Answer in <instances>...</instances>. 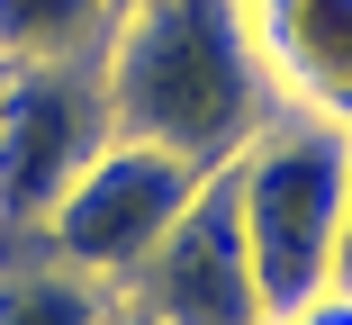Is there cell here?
Here are the masks:
<instances>
[{"instance_id": "8", "label": "cell", "mask_w": 352, "mask_h": 325, "mask_svg": "<svg viewBox=\"0 0 352 325\" xmlns=\"http://www.w3.org/2000/svg\"><path fill=\"white\" fill-rule=\"evenodd\" d=\"M109 0H0V63H63L109 45Z\"/></svg>"}, {"instance_id": "3", "label": "cell", "mask_w": 352, "mask_h": 325, "mask_svg": "<svg viewBox=\"0 0 352 325\" xmlns=\"http://www.w3.org/2000/svg\"><path fill=\"white\" fill-rule=\"evenodd\" d=\"M118 136L100 54L63 63H0V244H28L54 199L73 190Z\"/></svg>"}, {"instance_id": "11", "label": "cell", "mask_w": 352, "mask_h": 325, "mask_svg": "<svg viewBox=\"0 0 352 325\" xmlns=\"http://www.w3.org/2000/svg\"><path fill=\"white\" fill-rule=\"evenodd\" d=\"M109 10H126V0H109Z\"/></svg>"}, {"instance_id": "9", "label": "cell", "mask_w": 352, "mask_h": 325, "mask_svg": "<svg viewBox=\"0 0 352 325\" xmlns=\"http://www.w3.org/2000/svg\"><path fill=\"white\" fill-rule=\"evenodd\" d=\"M271 325H352V289H316L307 307H289V316H271Z\"/></svg>"}, {"instance_id": "7", "label": "cell", "mask_w": 352, "mask_h": 325, "mask_svg": "<svg viewBox=\"0 0 352 325\" xmlns=\"http://www.w3.org/2000/svg\"><path fill=\"white\" fill-rule=\"evenodd\" d=\"M0 325H126V298L45 244H0Z\"/></svg>"}, {"instance_id": "5", "label": "cell", "mask_w": 352, "mask_h": 325, "mask_svg": "<svg viewBox=\"0 0 352 325\" xmlns=\"http://www.w3.org/2000/svg\"><path fill=\"white\" fill-rule=\"evenodd\" d=\"M118 298L145 325H271L253 253H244V208H235V172L226 163L199 181V199L172 217V235L118 280Z\"/></svg>"}, {"instance_id": "2", "label": "cell", "mask_w": 352, "mask_h": 325, "mask_svg": "<svg viewBox=\"0 0 352 325\" xmlns=\"http://www.w3.org/2000/svg\"><path fill=\"white\" fill-rule=\"evenodd\" d=\"M226 172H235V208H244V253H253L262 307L289 316V307H307L316 289H334L352 126H343V117H316V109H280Z\"/></svg>"}, {"instance_id": "6", "label": "cell", "mask_w": 352, "mask_h": 325, "mask_svg": "<svg viewBox=\"0 0 352 325\" xmlns=\"http://www.w3.org/2000/svg\"><path fill=\"white\" fill-rule=\"evenodd\" d=\"M244 27L289 109L352 126V0H244Z\"/></svg>"}, {"instance_id": "10", "label": "cell", "mask_w": 352, "mask_h": 325, "mask_svg": "<svg viewBox=\"0 0 352 325\" xmlns=\"http://www.w3.org/2000/svg\"><path fill=\"white\" fill-rule=\"evenodd\" d=\"M334 289H352V181H343V235H334Z\"/></svg>"}, {"instance_id": "4", "label": "cell", "mask_w": 352, "mask_h": 325, "mask_svg": "<svg viewBox=\"0 0 352 325\" xmlns=\"http://www.w3.org/2000/svg\"><path fill=\"white\" fill-rule=\"evenodd\" d=\"M199 163H181V154H163V145H135V136H109L100 145V163L54 199V217L28 235V244H45L54 262H73V271H91V280H126L145 253L172 235V217L199 199Z\"/></svg>"}, {"instance_id": "1", "label": "cell", "mask_w": 352, "mask_h": 325, "mask_svg": "<svg viewBox=\"0 0 352 325\" xmlns=\"http://www.w3.org/2000/svg\"><path fill=\"white\" fill-rule=\"evenodd\" d=\"M100 82H109L118 136L163 145L199 172L235 163L289 109L262 73L244 0H126L100 45Z\"/></svg>"}, {"instance_id": "12", "label": "cell", "mask_w": 352, "mask_h": 325, "mask_svg": "<svg viewBox=\"0 0 352 325\" xmlns=\"http://www.w3.org/2000/svg\"><path fill=\"white\" fill-rule=\"evenodd\" d=\"M126 325H145V316H126Z\"/></svg>"}]
</instances>
